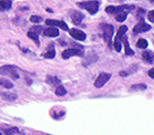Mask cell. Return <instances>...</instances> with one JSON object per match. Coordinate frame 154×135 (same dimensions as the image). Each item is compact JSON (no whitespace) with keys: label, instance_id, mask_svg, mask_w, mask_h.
Segmentation results:
<instances>
[{"label":"cell","instance_id":"obj_1","mask_svg":"<svg viewBox=\"0 0 154 135\" xmlns=\"http://www.w3.org/2000/svg\"><path fill=\"white\" fill-rule=\"evenodd\" d=\"M78 6L81 8H84V9L88 10L90 14H95L96 11L99 10V1H95V0H91V1H84V2H79Z\"/></svg>","mask_w":154,"mask_h":135},{"label":"cell","instance_id":"obj_2","mask_svg":"<svg viewBox=\"0 0 154 135\" xmlns=\"http://www.w3.org/2000/svg\"><path fill=\"white\" fill-rule=\"evenodd\" d=\"M0 74L1 75H9L13 78H18V75L16 73V67L13 65H5L0 67Z\"/></svg>","mask_w":154,"mask_h":135},{"label":"cell","instance_id":"obj_3","mask_svg":"<svg viewBox=\"0 0 154 135\" xmlns=\"http://www.w3.org/2000/svg\"><path fill=\"white\" fill-rule=\"evenodd\" d=\"M110 77H111V74H109V73H100L97 78L95 80L94 86L97 87V89L102 87L106 83H108V81L110 80Z\"/></svg>","mask_w":154,"mask_h":135},{"label":"cell","instance_id":"obj_4","mask_svg":"<svg viewBox=\"0 0 154 135\" xmlns=\"http://www.w3.org/2000/svg\"><path fill=\"white\" fill-rule=\"evenodd\" d=\"M102 31H103V39L106 43H110L111 42V38L113 35V26L110 24H104L103 27H102Z\"/></svg>","mask_w":154,"mask_h":135},{"label":"cell","instance_id":"obj_5","mask_svg":"<svg viewBox=\"0 0 154 135\" xmlns=\"http://www.w3.org/2000/svg\"><path fill=\"white\" fill-rule=\"evenodd\" d=\"M84 52H83V49L79 48H72V49H67L63 52V59H67V58L72 57V56H83Z\"/></svg>","mask_w":154,"mask_h":135},{"label":"cell","instance_id":"obj_6","mask_svg":"<svg viewBox=\"0 0 154 135\" xmlns=\"http://www.w3.org/2000/svg\"><path fill=\"white\" fill-rule=\"evenodd\" d=\"M133 8H134V6H128V5L119 6V7L109 6V7H106V11L108 14H117V13H119V11H125L126 9H133Z\"/></svg>","mask_w":154,"mask_h":135},{"label":"cell","instance_id":"obj_7","mask_svg":"<svg viewBox=\"0 0 154 135\" xmlns=\"http://www.w3.org/2000/svg\"><path fill=\"white\" fill-rule=\"evenodd\" d=\"M45 24L49 25V26H58L60 29H63V31H68V25L63 22V20H54V19H47L45 20Z\"/></svg>","mask_w":154,"mask_h":135},{"label":"cell","instance_id":"obj_8","mask_svg":"<svg viewBox=\"0 0 154 135\" xmlns=\"http://www.w3.org/2000/svg\"><path fill=\"white\" fill-rule=\"evenodd\" d=\"M69 33L72 35V38H74L75 40H78V41H84L86 39V34L84 33L83 31L77 29H70L69 30Z\"/></svg>","mask_w":154,"mask_h":135},{"label":"cell","instance_id":"obj_9","mask_svg":"<svg viewBox=\"0 0 154 135\" xmlns=\"http://www.w3.org/2000/svg\"><path fill=\"white\" fill-rule=\"evenodd\" d=\"M69 15H70V18H72L74 24H81L82 19L84 18V15L81 11H78V10H72L69 13Z\"/></svg>","mask_w":154,"mask_h":135},{"label":"cell","instance_id":"obj_10","mask_svg":"<svg viewBox=\"0 0 154 135\" xmlns=\"http://www.w3.org/2000/svg\"><path fill=\"white\" fill-rule=\"evenodd\" d=\"M151 29V26L149 24H146L145 22H140L138 24L135 25L134 27V33H143V32H146V31H149Z\"/></svg>","mask_w":154,"mask_h":135},{"label":"cell","instance_id":"obj_11","mask_svg":"<svg viewBox=\"0 0 154 135\" xmlns=\"http://www.w3.org/2000/svg\"><path fill=\"white\" fill-rule=\"evenodd\" d=\"M43 34L45 36H50V38H56L59 35V30L56 29V27H50V29H47L45 31L43 32Z\"/></svg>","mask_w":154,"mask_h":135},{"label":"cell","instance_id":"obj_12","mask_svg":"<svg viewBox=\"0 0 154 135\" xmlns=\"http://www.w3.org/2000/svg\"><path fill=\"white\" fill-rule=\"evenodd\" d=\"M121 40H122V42H124V46H125V53L127 55V56H133V55H134V51L130 49L129 43H128V40H127V38H126V36H122V38H121Z\"/></svg>","mask_w":154,"mask_h":135},{"label":"cell","instance_id":"obj_13","mask_svg":"<svg viewBox=\"0 0 154 135\" xmlns=\"http://www.w3.org/2000/svg\"><path fill=\"white\" fill-rule=\"evenodd\" d=\"M11 7L10 0H0V10H7Z\"/></svg>","mask_w":154,"mask_h":135},{"label":"cell","instance_id":"obj_14","mask_svg":"<svg viewBox=\"0 0 154 135\" xmlns=\"http://www.w3.org/2000/svg\"><path fill=\"white\" fill-rule=\"evenodd\" d=\"M1 96L6 99V100H8V101H14L15 99L17 98V96L15 94V93H9V92H5V93H1Z\"/></svg>","mask_w":154,"mask_h":135},{"label":"cell","instance_id":"obj_15","mask_svg":"<svg viewBox=\"0 0 154 135\" xmlns=\"http://www.w3.org/2000/svg\"><path fill=\"white\" fill-rule=\"evenodd\" d=\"M47 82H48L49 84H51V85H54L56 87L60 85V81L58 80L57 77H53V76H48V77H47Z\"/></svg>","mask_w":154,"mask_h":135},{"label":"cell","instance_id":"obj_16","mask_svg":"<svg viewBox=\"0 0 154 135\" xmlns=\"http://www.w3.org/2000/svg\"><path fill=\"white\" fill-rule=\"evenodd\" d=\"M142 56H143V59H144L146 63H152V61H153L154 57H153V55H152V52H149V51H145Z\"/></svg>","mask_w":154,"mask_h":135},{"label":"cell","instance_id":"obj_17","mask_svg":"<svg viewBox=\"0 0 154 135\" xmlns=\"http://www.w3.org/2000/svg\"><path fill=\"white\" fill-rule=\"evenodd\" d=\"M127 17V11H119L116 14V20L118 22H124Z\"/></svg>","mask_w":154,"mask_h":135},{"label":"cell","instance_id":"obj_18","mask_svg":"<svg viewBox=\"0 0 154 135\" xmlns=\"http://www.w3.org/2000/svg\"><path fill=\"white\" fill-rule=\"evenodd\" d=\"M113 47H115L116 51H121V38L119 36H116L115 38V42H113Z\"/></svg>","mask_w":154,"mask_h":135},{"label":"cell","instance_id":"obj_19","mask_svg":"<svg viewBox=\"0 0 154 135\" xmlns=\"http://www.w3.org/2000/svg\"><path fill=\"white\" fill-rule=\"evenodd\" d=\"M56 94L59 96H65V94H66V89H65L63 85H59V86L56 87Z\"/></svg>","mask_w":154,"mask_h":135},{"label":"cell","instance_id":"obj_20","mask_svg":"<svg viewBox=\"0 0 154 135\" xmlns=\"http://www.w3.org/2000/svg\"><path fill=\"white\" fill-rule=\"evenodd\" d=\"M0 86H4L6 89H11L13 83H10L8 80H0Z\"/></svg>","mask_w":154,"mask_h":135},{"label":"cell","instance_id":"obj_21","mask_svg":"<svg viewBox=\"0 0 154 135\" xmlns=\"http://www.w3.org/2000/svg\"><path fill=\"white\" fill-rule=\"evenodd\" d=\"M137 48L140 49H145L146 47H147V41L146 40H144V39H140V40H138L137 41Z\"/></svg>","mask_w":154,"mask_h":135},{"label":"cell","instance_id":"obj_22","mask_svg":"<svg viewBox=\"0 0 154 135\" xmlns=\"http://www.w3.org/2000/svg\"><path fill=\"white\" fill-rule=\"evenodd\" d=\"M17 132H18V130H17L16 127H10V128L4 130V133H5L6 135H14V134H16Z\"/></svg>","mask_w":154,"mask_h":135},{"label":"cell","instance_id":"obj_23","mask_svg":"<svg viewBox=\"0 0 154 135\" xmlns=\"http://www.w3.org/2000/svg\"><path fill=\"white\" fill-rule=\"evenodd\" d=\"M126 32H127V26H126V25H124V26L119 27L118 32H117V36L121 38V36H124V34H125Z\"/></svg>","mask_w":154,"mask_h":135},{"label":"cell","instance_id":"obj_24","mask_svg":"<svg viewBox=\"0 0 154 135\" xmlns=\"http://www.w3.org/2000/svg\"><path fill=\"white\" fill-rule=\"evenodd\" d=\"M54 55H56V52H54V49L51 48L50 50H49L48 52L44 53V57L47 58V59H52L53 57H54Z\"/></svg>","mask_w":154,"mask_h":135},{"label":"cell","instance_id":"obj_25","mask_svg":"<svg viewBox=\"0 0 154 135\" xmlns=\"http://www.w3.org/2000/svg\"><path fill=\"white\" fill-rule=\"evenodd\" d=\"M146 89V85L145 84H136V85H133L130 87L131 91H136V90H145Z\"/></svg>","mask_w":154,"mask_h":135},{"label":"cell","instance_id":"obj_26","mask_svg":"<svg viewBox=\"0 0 154 135\" xmlns=\"http://www.w3.org/2000/svg\"><path fill=\"white\" fill-rule=\"evenodd\" d=\"M27 36H29V39H32L35 43H38V34H36V33H34V32H32V31H31V32H29V33H27Z\"/></svg>","mask_w":154,"mask_h":135},{"label":"cell","instance_id":"obj_27","mask_svg":"<svg viewBox=\"0 0 154 135\" xmlns=\"http://www.w3.org/2000/svg\"><path fill=\"white\" fill-rule=\"evenodd\" d=\"M29 20H31L32 23H40V22L42 20V18H41L40 16H36V15H33V16H31V18H29Z\"/></svg>","mask_w":154,"mask_h":135},{"label":"cell","instance_id":"obj_28","mask_svg":"<svg viewBox=\"0 0 154 135\" xmlns=\"http://www.w3.org/2000/svg\"><path fill=\"white\" fill-rule=\"evenodd\" d=\"M31 31L36 34H40L41 32H42V27H41V26H33V27L31 29Z\"/></svg>","mask_w":154,"mask_h":135},{"label":"cell","instance_id":"obj_29","mask_svg":"<svg viewBox=\"0 0 154 135\" xmlns=\"http://www.w3.org/2000/svg\"><path fill=\"white\" fill-rule=\"evenodd\" d=\"M147 17H149V22H154V10H151L147 15Z\"/></svg>","mask_w":154,"mask_h":135},{"label":"cell","instance_id":"obj_30","mask_svg":"<svg viewBox=\"0 0 154 135\" xmlns=\"http://www.w3.org/2000/svg\"><path fill=\"white\" fill-rule=\"evenodd\" d=\"M149 77H152V78H154V67L153 68H151L149 71Z\"/></svg>","mask_w":154,"mask_h":135},{"label":"cell","instance_id":"obj_31","mask_svg":"<svg viewBox=\"0 0 154 135\" xmlns=\"http://www.w3.org/2000/svg\"><path fill=\"white\" fill-rule=\"evenodd\" d=\"M119 74H120V76H127V73L126 72H120Z\"/></svg>","mask_w":154,"mask_h":135},{"label":"cell","instance_id":"obj_32","mask_svg":"<svg viewBox=\"0 0 154 135\" xmlns=\"http://www.w3.org/2000/svg\"><path fill=\"white\" fill-rule=\"evenodd\" d=\"M47 11H49V13H52V9H50V8H48V9H47Z\"/></svg>","mask_w":154,"mask_h":135},{"label":"cell","instance_id":"obj_33","mask_svg":"<svg viewBox=\"0 0 154 135\" xmlns=\"http://www.w3.org/2000/svg\"><path fill=\"white\" fill-rule=\"evenodd\" d=\"M149 1H153V0H149Z\"/></svg>","mask_w":154,"mask_h":135},{"label":"cell","instance_id":"obj_34","mask_svg":"<svg viewBox=\"0 0 154 135\" xmlns=\"http://www.w3.org/2000/svg\"><path fill=\"white\" fill-rule=\"evenodd\" d=\"M0 135H1V134H0Z\"/></svg>","mask_w":154,"mask_h":135}]
</instances>
